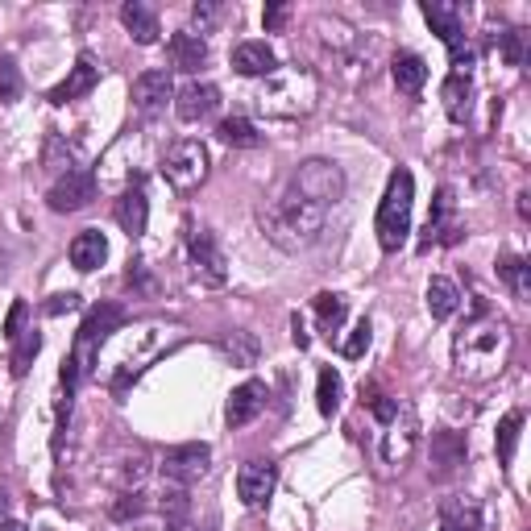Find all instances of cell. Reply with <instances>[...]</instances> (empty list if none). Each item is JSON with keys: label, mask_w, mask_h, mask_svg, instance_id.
<instances>
[{"label": "cell", "mask_w": 531, "mask_h": 531, "mask_svg": "<svg viewBox=\"0 0 531 531\" xmlns=\"http://www.w3.org/2000/svg\"><path fill=\"white\" fill-rule=\"evenodd\" d=\"M216 17H220V9L212 5V0H204V5H195V9H191V21H195V30H200V38L216 25ZM195 30H191V34H195Z\"/></svg>", "instance_id": "obj_42"}, {"label": "cell", "mask_w": 531, "mask_h": 531, "mask_svg": "<svg viewBox=\"0 0 531 531\" xmlns=\"http://www.w3.org/2000/svg\"><path fill=\"white\" fill-rule=\"evenodd\" d=\"M440 100H444V113H449V121H469V108H473V83L469 75H449L440 83Z\"/></svg>", "instance_id": "obj_25"}, {"label": "cell", "mask_w": 531, "mask_h": 531, "mask_svg": "<svg viewBox=\"0 0 531 531\" xmlns=\"http://www.w3.org/2000/svg\"><path fill=\"white\" fill-rule=\"evenodd\" d=\"M0 531H30V527L17 523V519H5V523H0Z\"/></svg>", "instance_id": "obj_48"}, {"label": "cell", "mask_w": 531, "mask_h": 531, "mask_svg": "<svg viewBox=\"0 0 531 531\" xmlns=\"http://www.w3.org/2000/svg\"><path fill=\"white\" fill-rule=\"evenodd\" d=\"M216 108H220V88H216V83H187V88L175 96V113L187 125L212 117Z\"/></svg>", "instance_id": "obj_20"}, {"label": "cell", "mask_w": 531, "mask_h": 531, "mask_svg": "<svg viewBox=\"0 0 531 531\" xmlns=\"http://www.w3.org/2000/svg\"><path fill=\"white\" fill-rule=\"evenodd\" d=\"M162 179L175 191H195L208 179V146L195 142V137H183L171 150L162 154Z\"/></svg>", "instance_id": "obj_6"}, {"label": "cell", "mask_w": 531, "mask_h": 531, "mask_svg": "<svg viewBox=\"0 0 531 531\" xmlns=\"http://www.w3.org/2000/svg\"><path fill=\"white\" fill-rule=\"evenodd\" d=\"M96 83H100V63H96V54L83 50L79 59H75V67H71V75L59 83V88H50L46 100H50L54 108H63V104H71V100H79V96H88Z\"/></svg>", "instance_id": "obj_15"}, {"label": "cell", "mask_w": 531, "mask_h": 531, "mask_svg": "<svg viewBox=\"0 0 531 531\" xmlns=\"http://www.w3.org/2000/svg\"><path fill=\"white\" fill-rule=\"evenodd\" d=\"M166 54H171L175 71H200L208 63V42L191 30H179V34H171V42H166Z\"/></svg>", "instance_id": "obj_22"}, {"label": "cell", "mask_w": 531, "mask_h": 531, "mask_svg": "<svg viewBox=\"0 0 531 531\" xmlns=\"http://www.w3.org/2000/svg\"><path fill=\"white\" fill-rule=\"evenodd\" d=\"M324 216H328V208L303 200L291 183H283L258 208V225L270 237V245H278L283 254H299V249H307L324 233Z\"/></svg>", "instance_id": "obj_2"}, {"label": "cell", "mask_w": 531, "mask_h": 531, "mask_svg": "<svg viewBox=\"0 0 531 531\" xmlns=\"http://www.w3.org/2000/svg\"><path fill=\"white\" fill-rule=\"evenodd\" d=\"M440 531H486V507L473 494L444 498V507H440Z\"/></svg>", "instance_id": "obj_18"}, {"label": "cell", "mask_w": 531, "mask_h": 531, "mask_svg": "<svg viewBox=\"0 0 531 531\" xmlns=\"http://www.w3.org/2000/svg\"><path fill=\"white\" fill-rule=\"evenodd\" d=\"M208 469H212V449H208V444H200V440L175 444V449H166V457H162L166 482H175V486H195Z\"/></svg>", "instance_id": "obj_11"}, {"label": "cell", "mask_w": 531, "mask_h": 531, "mask_svg": "<svg viewBox=\"0 0 531 531\" xmlns=\"http://www.w3.org/2000/svg\"><path fill=\"white\" fill-rule=\"evenodd\" d=\"M187 254H191L195 274H200V283L220 287V283L229 278V258H225V249H220V241H216L212 229L187 225Z\"/></svg>", "instance_id": "obj_9"}, {"label": "cell", "mask_w": 531, "mask_h": 531, "mask_svg": "<svg viewBox=\"0 0 531 531\" xmlns=\"http://www.w3.org/2000/svg\"><path fill=\"white\" fill-rule=\"evenodd\" d=\"M266 407V382L258 378H249L241 382L233 395H229V407H225V419H229V428H245V424H254V419L262 415Z\"/></svg>", "instance_id": "obj_19"}, {"label": "cell", "mask_w": 531, "mask_h": 531, "mask_svg": "<svg viewBox=\"0 0 531 531\" xmlns=\"http://www.w3.org/2000/svg\"><path fill=\"white\" fill-rule=\"evenodd\" d=\"M287 17H291V9H287V5H266V13H262L266 34H278V30H283Z\"/></svg>", "instance_id": "obj_43"}, {"label": "cell", "mask_w": 531, "mask_h": 531, "mask_svg": "<svg viewBox=\"0 0 531 531\" xmlns=\"http://www.w3.org/2000/svg\"><path fill=\"white\" fill-rule=\"evenodd\" d=\"M146 473H150V461L142 449H133V444H125V449H117L113 457H104V469H100V478L104 482H113L121 494L125 490H137L146 482Z\"/></svg>", "instance_id": "obj_14"}, {"label": "cell", "mask_w": 531, "mask_h": 531, "mask_svg": "<svg viewBox=\"0 0 531 531\" xmlns=\"http://www.w3.org/2000/svg\"><path fill=\"white\" fill-rule=\"evenodd\" d=\"M121 25L129 30V38L137 46H154L158 34H162V25H158V13L150 5H142V0H129V5L121 9Z\"/></svg>", "instance_id": "obj_23"}, {"label": "cell", "mask_w": 531, "mask_h": 531, "mask_svg": "<svg viewBox=\"0 0 531 531\" xmlns=\"http://www.w3.org/2000/svg\"><path fill=\"white\" fill-rule=\"evenodd\" d=\"M233 71L245 75V79H270L278 71V54L266 46V42H241L233 50Z\"/></svg>", "instance_id": "obj_21"}, {"label": "cell", "mask_w": 531, "mask_h": 531, "mask_svg": "<svg viewBox=\"0 0 531 531\" xmlns=\"http://www.w3.org/2000/svg\"><path fill=\"white\" fill-rule=\"evenodd\" d=\"M411 208H415V179L411 171H399L390 175L386 183V195L378 204V216H374V233H378V245L386 254H399L407 245V233H411Z\"/></svg>", "instance_id": "obj_4"}, {"label": "cell", "mask_w": 531, "mask_h": 531, "mask_svg": "<svg viewBox=\"0 0 531 531\" xmlns=\"http://www.w3.org/2000/svg\"><path fill=\"white\" fill-rule=\"evenodd\" d=\"M291 328H295V345H299V349H307V345H312V341H307V328H303V320H299V316L291 320Z\"/></svg>", "instance_id": "obj_46"}, {"label": "cell", "mask_w": 531, "mask_h": 531, "mask_svg": "<svg viewBox=\"0 0 531 531\" xmlns=\"http://www.w3.org/2000/svg\"><path fill=\"white\" fill-rule=\"evenodd\" d=\"M121 328H125V307L121 303H100V307H92V312L83 316V324L75 332V349L63 361V390H67V395H75V390L96 374L100 349L113 341Z\"/></svg>", "instance_id": "obj_3"}, {"label": "cell", "mask_w": 531, "mask_h": 531, "mask_svg": "<svg viewBox=\"0 0 531 531\" xmlns=\"http://www.w3.org/2000/svg\"><path fill=\"white\" fill-rule=\"evenodd\" d=\"M498 278L511 287V295H515L519 303L531 299V266H527L523 258H502V262H498Z\"/></svg>", "instance_id": "obj_35"}, {"label": "cell", "mask_w": 531, "mask_h": 531, "mask_svg": "<svg viewBox=\"0 0 531 531\" xmlns=\"http://www.w3.org/2000/svg\"><path fill=\"white\" fill-rule=\"evenodd\" d=\"M42 353V332L30 328V332H21L17 337V349H13V378H25L34 366V357Z\"/></svg>", "instance_id": "obj_36"}, {"label": "cell", "mask_w": 531, "mask_h": 531, "mask_svg": "<svg viewBox=\"0 0 531 531\" xmlns=\"http://www.w3.org/2000/svg\"><path fill=\"white\" fill-rule=\"evenodd\" d=\"M312 307H316V320H320V328L328 332H337L341 324H345V316H349V303L341 299V295H332V291H320L316 299H312Z\"/></svg>", "instance_id": "obj_33"}, {"label": "cell", "mask_w": 531, "mask_h": 531, "mask_svg": "<svg viewBox=\"0 0 531 531\" xmlns=\"http://www.w3.org/2000/svg\"><path fill=\"white\" fill-rule=\"evenodd\" d=\"M113 216H117V225H121L129 237H142V233H146V225H150V200H146V191H142V179H133V183L117 195Z\"/></svg>", "instance_id": "obj_17"}, {"label": "cell", "mask_w": 531, "mask_h": 531, "mask_svg": "<svg viewBox=\"0 0 531 531\" xmlns=\"http://www.w3.org/2000/svg\"><path fill=\"white\" fill-rule=\"evenodd\" d=\"M162 515H166V523H187V515H191V498H187V486H166L162 490Z\"/></svg>", "instance_id": "obj_37"}, {"label": "cell", "mask_w": 531, "mask_h": 531, "mask_svg": "<svg viewBox=\"0 0 531 531\" xmlns=\"http://www.w3.org/2000/svg\"><path fill=\"white\" fill-rule=\"evenodd\" d=\"M108 258V241L100 229H83L75 241H71V266L83 270V274H92L96 266H104Z\"/></svg>", "instance_id": "obj_24"}, {"label": "cell", "mask_w": 531, "mask_h": 531, "mask_svg": "<svg viewBox=\"0 0 531 531\" xmlns=\"http://www.w3.org/2000/svg\"><path fill=\"white\" fill-rule=\"evenodd\" d=\"M457 307H461V291H457L453 278H432V283H428V312H432V320H449Z\"/></svg>", "instance_id": "obj_29"}, {"label": "cell", "mask_w": 531, "mask_h": 531, "mask_svg": "<svg viewBox=\"0 0 531 531\" xmlns=\"http://www.w3.org/2000/svg\"><path fill=\"white\" fill-rule=\"evenodd\" d=\"M511 345H515V337H511L507 320L486 312V307H478V316L465 320L461 332L453 337V366L469 382H490V378H498L502 370H507Z\"/></svg>", "instance_id": "obj_1"}, {"label": "cell", "mask_w": 531, "mask_h": 531, "mask_svg": "<svg viewBox=\"0 0 531 531\" xmlns=\"http://www.w3.org/2000/svg\"><path fill=\"white\" fill-rule=\"evenodd\" d=\"M71 307H79V295H54L50 303H46V316H63V312H71Z\"/></svg>", "instance_id": "obj_45"}, {"label": "cell", "mask_w": 531, "mask_h": 531, "mask_svg": "<svg viewBox=\"0 0 531 531\" xmlns=\"http://www.w3.org/2000/svg\"><path fill=\"white\" fill-rule=\"evenodd\" d=\"M79 166V154H75V146L67 142V137H46V146H42V171H50V175H67V171H75Z\"/></svg>", "instance_id": "obj_27"}, {"label": "cell", "mask_w": 531, "mask_h": 531, "mask_svg": "<svg viewBox=\"0 0 531 531\" xmlns=\"http://www.w3.org/2000/svg\"><path fill=\"white\" fill-rule=\"evenodd\" d=\"M370 337H374V328H370V320H357V328L349 332V341L341 345V353H345L349 361H357V357H366V349H370Z\"/></svg>", "instance_id": "obj_40"}, {"label": "cell", "mask_w": 531, "mask_h": 531, "mask_svg": "<svg viewBox=\"0 0 531 531\" xmlns=\"http://www.w3.org/2000/svg\"><path fill=\"white\" fill-rule=\"evenodd\" d=\"M465 233L461 216H457V195L453 187H440L436 200H432V212H428V229H424V241L419 249H432V245H457Z\"/></svg>", "instance_id": "obj_12"}, {"label": "cell", "mask_w": 531, "mask_h": 531, "mask_svg": "<svg viewBox=\"0 0 531 531\" xmlns=\"http://www.w3.org/2000/svg\"><path fill=\"white\" fill-rule=\"evenodd\" d=\"M287 183L303 195V200H312L320 208H332V204L345 200V171H341L337 162H328V158H307V162H299Z\"/></svg>", "instance_id": "obj_5"}, {"label": "cell", "mask_w": 531, "mask_h": 531, "mask_svg": "<svg viewBox=\"0 0 531 531\" xmlns=\"http://www.w3.org/2000/svg\"><path fill=\"white\" fill-rule=\"evenodd\" d=\"M424 21L432 25V34H440V42L449 46L453 75H469V71H473V50H469V42H465L461 13H457L453 5H440V0H428V5H424Z\"/></svg>", "instance_id": "obj_8"}, {"label": "cell", "mask_w": 531, "mask_h": 531, "mask_svg": "<svg viewBox=\"0 0 531 531\" xmlns=\"http://www.w3.org/2000/svg\"><path fill=\"white\" fill-rule=\"evenodd\" d=\"M341 399H345V382L337 370H320V382H316V407L320 415H337L341 411Z\"/></svg>", "instance_id": "obj_34"}, {"label": "cell", "mask_w": 531, "mask_h": 531, "mask_svg": "<svg viewBox=\"0 0 531 531\" xmlns=\"http://www.w3.org/2000/svg\"><path fill=\"white\" fill-rule=\"evenodd\" d=\"M216 137H220L225 146H233V150H254V146H262L258 125H254V121H245V117L220 121V125H216Z\"/></svg>", "instance_id": "obj_28"}, {"label": "cell", "mask_w": 531, "mask_h": 531, "mask_svg": "<svg viewBox=\"0 0 531 531\" xmlns=\"http://www.w3.org/2000/svg\"><path fill=\"white\" fill-rule=\"evenodd\" d=\"M96 171L92 166H75V171H67L63 179H54L50 191H46V204L50 212H79L88 208L96 200Z\"/></svg>", "instance_id": "obj_10"}, {"label": "cell", "mask_w": 531, "mask_h": 531, "mask_svg": "<svg viewBox=\"0 0 531 531\" xmlns=\"http://www.w3.org/2000/svg\"><path fill=\"white\" fill-rule=\"evenodd\" d=\"M419 436H424V428H419L415 407L411 403H399V411L386 419V432H382V444H378L382 461L390 469H403L415 457V449H419Z\"/></svg>", "instance_id": "obj_7"}, {"label": "cell", "mask_w": 531, "mask_h": 531, "mask_svg": "<svg viewBox=\"0 0 531 531\" xmlns=\"http://www.w3.org/2000/svg\"><path fill=\"white\" fill-rule=\"evenodd\" d=\"M519 432H523V411H507L498 419V465L507 469L519 449Z\"/></svg>", "instance_id": "obj_32"}, {"label": "cell", "mask_w": 531, "mask_h": 531, "mask_svg": "<svg viewBox=\"0 0 531 531\" xmlns=\"http://www.w3.org/2000/svg\"><path fill=\"white\" fill-rule=\"evenodd\" d=\"M175 100V83H171V71H142L133 79V104H137V113H162L166 104Z\"/></svg>", "instance_id": "obj_16"}, {"label": "cell", "mask_w": 531, "mask_h": 531, "mask_svg": "<svg viewBox=\"0 0 531 531\" xmlns=\"http://www.w3.org/2000/svg\"><path fill=\"white\" fill-rule=\"evenodd\" d=\"M390 79H395V88L403 96H419L428 83V63L419 59V54H399V59L390 63Z\"/></svg>", "instance_id": "obj_26"}, {"label": "cell", "mask_w": 531, "mask_h": 531, "mask_svg": "<svg viewBox=\"0 0 531 531\" xmlns=\"http://www.w3.org/2000/svg\"><path fill=\"white\" fill-rule=\"evenodd\" d=\"M220 349H225V353L233 357V366H254L258 353H262L258 337H254V332H245V328L225 332V337H220Z\"/></svg>", "instance_id": "obj_30"}, {"label": "cell", "mask_w": 531, "mask_h": 531, "mask_svg": "<svg viewBox=\"0 0 531 531\" xmlns=\"http://www.w3.org/2000/svg\"><path fill=\"white\" fill-rule=\"evenodd\" d=\"M25 316H30V307H25V303L17 299V303H13V312H9V320H5V337H9V341L21 337V320H25Z\"/></svg>", "instance_id": "obj_44"}, {"label": "cell", "mask_w": 531, "mask_h": 531, "mask_svg": "<svg viewBox=\"0 0 531 531\" xmlns=\"http://www.w3.org/2000/svg\"><path fill=\"white\" fill-rule=\"evenodd\" d=\"M432 457H436L440 473H453L457 465H465V440L457 432H436L432 436Z\"/></svg>", "instance_id": "obj_31"}, {"label": "cell", "mask_w": 531, "mask_h": 531, "mask_svg": "<svg viewBox=\"0 0 531 531\" xmlns=\"http://www.w3.org/2000/svg\"><path fill=\"white\" fill-rule=\"evenodd\" d=\"M21 67L9 59V54H0V104H13V100H21Z\"/></svg>", "instance_id": "obj_38"}, {"label": "cell", "mask_w": 531, "mask_h": 531, "mask_svg": "<svg viewBox=\"0 0 531 531\" xmlns=\"http://www.w3.org/2000/svg\"><path fill=\"white\" fill-rule=\"evenodd\" d=\"M108 515H113L117 523H129L137 515H146V498L137 494V490H125V494H117L113 502H108Z\"/></svg>", "instance_id": "obj_39"}, {"label": "cell", "mask_w": 531, "mask_h": 531, "mask_svg": "<svg viewBox=\"0 0 531 531\" xmlns=\"http://www.w3.org/2000/svg\"><path fill=\"white\" fill-rule=\"evenodd\" d=\"M274 486H278V465L274 461L254 457V461H245L237 469V498L249 511H262L270 502V494H274Z\"/></svg>", "instance_id": "obj_13"}, {"label": "cell", "mask_w": 531, "mask_h": 531, "mask_svg": "<svg viewBox=\"0 0 531 531\" xmlns=\"http://www.w3.org/2000/svg\"><path fill=\"white\" fill-rule=\"evenodd\" d=\"M498 42H502V59H507L511 67H523V30L498 34Z\"/></svg>", "instance_id": "obj_41"}, {"label": "cell", "mask_w": 531, "mask_h": 531, "mask_svg": "<svg viewBox=\"0 0 531 531\" xmlns=\"http://www.w3.org/2000/svg\"><path fill=\"white\" fill-rule=\"evenodd\" d=\"M9 502H13V498H9V486H5V482H0V515H5V511H9Z\"/></svg>", "instance_id": "obj_47"}]
</instances>
